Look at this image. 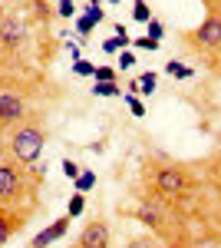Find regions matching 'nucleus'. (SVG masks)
Segmentation results:
<instances>
[{
    "mask_svg": "<svg viewBox=\"0 0 221 248\" xmlns=\"http://www.w3.org/2000/svg\"><path fill=\"white\" fill-rule=\"evenodd\" d=\"M73 248H109V225H106L103 218L89 222L86 229L79 232V238H76Z\"/></svg>",
    "mask_w": 221,
    "mask_h": 248,
    "instance_id": "obj_6",
    "label": "nucleus"
},
{
    "mask_svg": "<svg viewBox=\"0 0 221 248\" xmlns=\"http://www.w3.org/2000/svg\"><path fill=\"white\" fill-rule=\"evenodd\" d=\"M83 17H89L92 23H96V27H99V23H103V20H106V10H103V7H96V3H89V7H86V14H83Z\"/></svg>",
    "mask_w": 221,
    "mask_h": 248,
    "instance_id": "obj_22",
    "label": "nucleus"
},
{
    "mask_svg": "<svg viewBox=\"0 0 221 248\" xmlns=\"http://www.w3.org/2000/svg\"><path fill=\"white\" fill-rule=\"evenodd\" d=\"M129 43H132V37H129V30H126V23H116V37L106 40L103 50H106V53H116V50H126Z\"/></svg>",
    "mask_w": 221,
    "mask_h": 248,
    "instance_id": "obj_10",
    "label": "nucleus"
},
{
    "mask_svg": "<svg viewBox=\"0 0 221 248\" xmlns=\"http://www.w3.org/2000/svg\"><path fill=\"white\" fill-rule=\"evenodd\" d=\"M96 83H116V70L112 66H96Z\"/></svg>",
    "mask_w": 221,
    "mask_h": 248,
    "instance_id": "obj_20",
    "label": "nucleus"
},
{
    "mask_svg": "<svg viewBox=\"0 0 221 248\" xmlns=\"http://www.w3.org/2000/svg\"><path fill=\"white\" fill-rule=\"evenodd\" d=\"M63 175H66V179H79V175H83V166H76L73 159H63Z\"/></svg>",
    "mask_w": 221,
    "mask_h": 248,
    "instance_id": "obj_21",
    "label": "nucleus"
},
{
    "mask_svg": "<svg viewBox=\"0 0 221 248\" xmlns=\"http://www.w3.org/2000/svg\"><path fill=\"white\" fill-rule=\"evenodd\" d=\"M56 14H59V17H66V20H73L76 17V3H73V0H59Z\"/></svg>",
    "mask_w": 221,
    "mask_h": 248,
    "instance_id": "obj_23",
    "label": "nucleus"
},
{
    "mask_svg": "<svg viewBox=\"0 0 221 248\" xmlns=\"http://www.w3.org/2000/svg\"><path fill=\"white\" fill-rule=\"evenodd\" d=\"M132 66H135V57H132L129 50H126V53L119 57V70H132Z\"/></svg>",
    "mask_w": 221,
    "mask_h": 248,
    "instance_id": "obj_27",
    "label": "nucleus"
},
{
    "mask_svg": "<svg viewBox=\"0 0 221 248\" xmlns=\"http://www.w3.org/2000/svg\"><path fill=\"white\" fill-rule=\"evenodd\" d=\"M162 33H165L162 20H148V33H146V37H152V40H162Z\"/></svg>",
    "mask_w": 221,
    "mask_h": 248,
    "instance_id": "obj_25",
    "label": "nucleus"
},
{
    "mask_svg": "<svg viewBox=\"0 0 221 248\" xmlns=\"http://www.w3.org/2000/svg\"><path fill=\"white\" fill-rule=\"evenodd\" d=\"M135 218L146 222V225H152V229H162V212L155 209V205H148V202H142V205L135 209Z\"/></svg>",
    "mask_w": 221,
    "mask_h": 248,
    "instance_id": "obj_11",
    "label": "nucleus"
},
{
    "mask_svg": "<svg viewBox=\"0 0 221 248\" xmlns=\"http://www.w3.org/2000/svg\"><path fill=\"white\" fill-rule=\"evenodd\" d=\"M83 209H86V199H83V192H76V195H70V205H66V215H70V218H79V215H83Z\"/></svg>",
    "mask_w": 221,
    "mask_h": 248,
    "instance_id": "obj_14",
    "label": "nucleus"
},
{
    "mask_svg": "<svg viewBox=\"0 0 221 248\" xmlns=\"http://www.w3.org/2000/svg\"><path fill=\"white\" fill-rule=\"evenodd\" d=\"M155 83H159V77L148 70V73H142L139 79H132L129 90H132V93H146V96H152V93H155Z\"/></svg>",
    "mask_w": 221,
    "mask_h": 248,
    "instance_id": "obj_12",
    "label": "nucleus"
},
{
    "mask_svg": "<svg viewBox=\"0 0 221 248\" xmlns=\"http://www.w3.org/2000/svg\"><path fill=\"white\" fill-rule=\"evenodd\" d=\"M30 106H27V90L17 79L0 77V129H17L23 119H30Z\"/></svg>",
    "mask_w": 221,
    "mask_h": 248,
    "instance_id": "obj_3",
    "label": "nucleus"
},
{
    "mask_svg": "<svg viewBox=\"0 0 221 248\" xmlns=\"http://www.w3.org/2000/svg\"><path fill=\"white\" fill-rule=\"evenodd\" d=\"M70 222H73L70 215H59V218H53V222H50V225H46V229H43L37 238L30 242V248H46V245H53V242H59V238L70 232Z\"/></svg>",
    "mask_w": 221,
    "mask_h": 248,
    "instance_id": "obj_7",
    "label": "nucleus"
},
{
    "mask_svg": "<svg viewBox=\"0 0 221 248\" xmlns=\"http://www.w3.org/2000/svg\"><path fill=\"white\" fill-rule=\"evenodd\" d=\"M132 43H135L139 50H148V53L159 50V40H152V37H139V40H132Z\"/></svg>",
    "mask_w": 221,
    "mask_h": 248,
    "instance_id": "obj_26",
    "label": "nucleus"
},
{
    "mask_svg": "<svg viewBox=\"0 0 221 248\" xmlns=\"http://www.w3.org/2000/svg\"><path fill=\"white\" fill-rule=\"evenodd\" d=\"M23 43V27L17 17H0V46L3 50H17Z\"/></svg>",
    "mask_w": 221,
    "mask_h": 248,
    "instance_id": "obj_8",
    "label": "nucleus"
},
{
    "mask_svg": "<svg viewBox=\"0 0 221 248\" xmlns=\"http://www.w3.org/2000/svg\"><path fill=\"white\" fill-rule=\"evenodd\" d=\"M152 186H155L159 195L172 199V195H182L192 182H188V172L178 169V166H159V169L152 172Z\"/></svg>",
    "mask_w": 221,
    "mask_h": 248,
    "instance_id": "obj_5",
    "label": "nucleus"
},
{
    "mask_svg": "<svg viewBox=\"0 0 221 248\" xmlns=\"http://www.w3.org/2000/svg\"><path fill=\"white\" fill-rule=\"evenodd\" d=\"M76 30H79V37H89L92 30H96V23L89 17H76Z\"/></svg>",
    "mask_w": 221,
    "mask_h": 248,
    "instance_id": "obj_24",
    "label": "nucleus"
},
{
    "mask_svg": "<svg viewBox=\"0 0 221 248\" xmlns=\"http://www.w3.org/2000/svg\"><path fill=\"white\" fill-rule=\"evenodd\" d=\"M73 73H79V77H96V63H89V60H76Z\"/></svg>",
    "mask_w": 221,
    "mask_h": 248,
    "instance_id": "obj_19",
    "label": "nucleus"
},
{
    "mask_svg": "<svg viewBox=\"0 0 221 248\" xmlns=\"http://www.w3.org/2000/svg\"><path fill=\"white\" fill-rule=\"evenodd\" d=\"M185 43L195 50V53H205V57H215L221 53V10H208V17L185 33Z\"/></svg>",
    "mask_w": 221,
    "mask_h": 248,
    "instance_id": "obj_4",
    "label": "nucleus"
},
{
    "mask_svg": "<svg viewBox=\"0 0 221 248\" xmlns=\"http://www.w3.org/2000/svg\"><path fill=\"white\" fill-rule=\"evenodd\" d=\"M92 93L96 96H122V86H119V83H96Z\"/></svg>",
    "mask_w": 221,
    "mask_h": 248,
    "instance_id": "obj_17",
    "label": "nucleus"
},
{
    "mask_svg": "<svg viewBox=\"0 0 221 248\" xmlns=\"http://www.w3.org/2000/svg\"><path fill=\"white\" fill-rule=\"evenodd\" d=\"M46 146V129L40 126L37 119H23L17 129H10V155L17 159L20 166H33Z\"/></svg>",
    "mask_w": 221,
    "mask_h": 248,
    "instance_id": "obj_2",
    "label": "nucleus"
},
{
    "mask_svg": "<svg viewBox=\"0 0 221 248\" xmlns=\"http://www.w3.org/2000/svg\"><path fill=\"white\" fill-rule=\"evenodd\" d=\"M89 3H96V7H99V3H103V0H89Z\"/></svg>",
    "mask_w": 221,
    "mask_h": 248,
    "instance_id": "obj_29",
    "label": "nucleus"
},
{
    "mask_svg": "<svg viewBox=\"0 0 221 248\" xmlns=\"http://www.w3.org/2000/svg\"><path fill=\"white\" fill-rule=\"evenodd\" d=\"M132 20H139V23H148V20H155V17H152V7H148L146 0H139V3L132 7Z\"/></svg>",
    "mask_w": 221,
    "mask_h": 248,
    "instance_id": "obj_16",
    "label": "nucleus"
},
{
    "mask_svg": "<svg viewBox=\"0 0 221 248\" xmlns=\"http://www.w3.org/2000/svg\"><path fill=\"white\" fill-rule=\"evenodd\" d=\"M46 169H30L20 162H0V209L17 205L20 199L33 195Z\"/></svg>",
    "mask_w": 221,
    "mask_h": 248,
    "instance_id": "obj_1",
    "label": "nucleus"
},
{
    "mask_svg": "<svg viewBox=\"0 0 221 248\" xmlns=\"http://www.w3.org/2000/svg\"><path fill=\"white\" fill-rule=\"evenodd\" d=\"M66 50H70V57H73V63H76V60H83V53H79V43H66Z\"/></svg>",
    "mask_w": 221,
    "mask_h": 248,
    "instance_id": "obj_28",
    "label": "nucleus"
},
{
    "mask_svg": "<svg viewBox=\"0 0 221 248\" xmlns=\"http://www.w3.org/2000/svg\"><path fill=\"white\" fill-rule=\"evenodd\" d=\"M135 3H139V0H135Z\"/></svg>",
    "mask_w": 221,
    "mask_h": 248,
    "instance_id": "obj_30",
    "label": "nucleus"
},
{
    "mask_svg": "<svg viewBox=\"0 0 221 248\" xmlns=\"http://www.w3.org/2000/svg\"><path fill=\"white\" fill-rule=\"evenodd\" d=\"M126 106H129V109H132V116H139V119L146 116V103H142V99H139L135 93H126Z\"/></svg>",
    "mask_w": 221,
    "mask_h": 248,
    "instance_id": "obj_18",
    "label": "nucleus"
},
{
    "mask_svg": "<svg viewBox=\"0 0 221 248\" xmlns=\"http://www.w3.org/2000/svg\"><path fill=\"white\" fill-rule=\"evenodd\" d=\"M23 212H10V209H0V248L7 245V238L14 235V232L23 229Z\"/></svg>",
    "mask_w": 221,
    "mask_h": 248,
    "instance_id": "obj_9",
    "label": "nucleus"
},
{
    "mask_svg": "<svg viewBox=\"0 0 221 248\" xmlns=\"http://www.w3.org/2000/svg\"><path fill=\"white\" fill-rule=\"evenodd\" d=\"M165 73L172 79H188V77H192V66H185V63H178V60H168V63H165Z\"/></svg>",
    "mask_w": 221,
    "mask_h": 248,
    "instance_id": "obj_13",
    "label": "nucleus"
},
{
    "mask_svg": "<svg viewBox=\"0 0 221 248\" xmlns=\"http://www.w3.org/2000/svg\"><path fill=\"white\" fill-rule=\"evenodd\" d=\"M73 186H76V192H83V195H86L89 189H96V172L86 169V172H83V175H79V179L73 182Z\"/></svg>",
    "mask_w": 221,
    "mask_h": 248,
    "instance_id": "obj_15",
    "label": "nucleus"
}]
</instances>
